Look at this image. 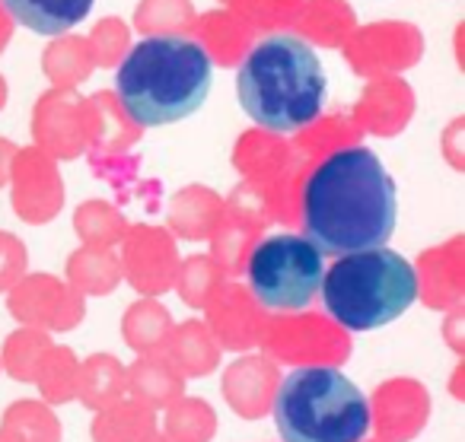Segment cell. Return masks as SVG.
I'll list each match as a JSON object with an SVG mask.
<instances>
[{"label": "cell", "instance_id": "obj_6", "mask_svg": "<svg viewBox=\"0 0 465 442\" xmlns=\"http://www.w3.org/2000/svg\"><path fill=\"white\" fill-rule=\"evenodd\" d=\"M325 255L306 236L281 232L255 245L249 258V283L262 306L293 312L312 302L322 287Z\"/></svg>", "mask_w": 465, "mask_h": 442}, {"label": "cell", "instance_id": "obj_3", "mask_svg": "<svg viewBox=\"0 0 465 442\" xmlns=\"http://www.w3.org/2000/svg\"><path fill=\"white\" fill-rule=\"evenodd\" d=\"M115 90L137 124L160 128L182 122L211 93V54L185 35H150L124 54Z\"/></svg>", "mask_w": 465, "mask_h": 442}, {"label": "cell", "instance_id": "obj_1", "mask_svg": "<svg viewBox=\"0 0 465 442\" xmlns=\"http://www.w3.org/2000/svg\"><path fill=\"white\" fill-rule=\"evenodd\" d=\"M395 182L367 147L322 160L303 188L306 239L322 255L373 249L395 232Z\"/></svg>", "mask_w": 465, "mask_h": 442}, {"label": "cell", "instance_id": "obj_4", "mask_svg": "<svg viewBox=\"0 0 465 442\" xmlns=\"http://www.w3.org/2000/svg\"><path fill=\"white\" fill-rule=\"evenodd\" d=\"M322 302L338 325L351 331H373L395 321L418 300V274L399 251L361 249L344 251L322 274Z\"/></svg>", "mask_w": 465, "mask_h": 442}, {"label": "cell", "instance_id": "obj_7", "mask_svg": "<svg viewBox=\"0 0 465 442\" xmlns=\"http://www.w3.org/2000/svg\"><path fill=\"white\" fill-rule=\"evenodd\" d=\"M16 23L39 35H61L93 10V0H4Z\"/></svg>", "mask_w": 465, "mask_h": 442}, {"label": "cell", "instance_id": "obj_5", "mask_svg": "<svg viewBox=\"0 0 465 442\" xmlns=\"http://www.w3.org/2000/svg\"><path fill=\"white\" fill-rule=\"evenodd\" d=\"M274 423L284 442H363L370 404L344 372L306 366L281 382Z\"/></svg>", "mask_w": 465, "mask_h": 442}, {"label": "cell", "instance_id": "obj_2", "mask_svg": "<svg viewBox=\"0 0 465 442\" xmlns=\"http://www.w3.org/2000/svg\"><path fill=\"white\" fill-rule=\"evenodd\" d=\"M325 80L322 61L310 42L291 33L262 39L236 74L240 105L255 124L278 134H293L312 124L322 112Z\"/></svg>", "mask_w": 465, "mask_h": 442}]
</instances>
